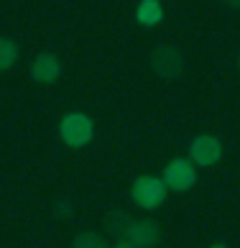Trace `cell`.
Instances as JSON below:
<instances>
[{"label":"cell","mask_w":240,"mask_h":248,"mask_svg":"<svg viewBox=\"0 0 240 248\" xmlns=\"http://www.w3.org/2000/svg\"><path fill=\"white\" fill-rule=\"evenodd\" d=\"M166 187L161 177H151V174H143L138 177L131 187V197L141 210H156L159 205H164L166 200Z\"/></svg>","instance_id":"cell-1"},{"label":"cell","mask_w":240,"mask_h":248,"mask_svg":"<svg viewBox=\"0 0 240 248\" xmlns=\"http://www.w3.org/2000/svg\"><path fill=\"white\" fill-rule=\"evenodd\" d=\"M59 136L67 146H72V149H82V146H87L92 141L95 125H92V121L85 113H69V115H64L61 123H59Z\"/></svg>","instance_id":"cell-2"},{"label":"cell","mask_w":240,"mask_h":248,"mask_svg":"<svg viewBox=\"0 0 240 248\" xmlns=\"http://www.w3.org/2000/svg\"><path fill=\"white\" fill-rule=\"evenodd\" d=\"M197 182V169L189 159H171L164 169V185L174 192H187Z\"/></svg>","instance_id":"cell-3"},{"label":"cell","mask_w":240,"mask_h":248,"mask_svg":"<svg viewBox=\"0 0 240 248\" xmlns=\"http://www.w3.org/2000/svg\"><path fill=\"white\" fill-rule=\"evenodd\" d=\"M220 156H223V143L215 136H197L189 146V161L195 167H212L220 161Z\"/></svg>","instance_id":"cell-4"},{"label":"cell","mask_w":240,"mask_h":248,"mask_svg":"<svg viewBox=\"0 0 240 248\" xmlns=\"http://www.w3.org/2000/svg\"><path fill=\"white\" fill-rule=\"evenodd\" d=\"M151 64H153L156 75H161L166 79H174L184 67V57H181V51L174 49V46H159L151 57Z\"/></svg>","instance_id":"cell-5"},{"label":"cell","mask_w":240,"mask_h":248,"mask_svg":"<svg viewBox=\"0 0 240 248\" xmlns=\"http://www.w3.org/2000/svg\"><path fill=\"white\" fill-rule=\"evenodd\" d=\"M161 238V231L153 220H131L125 233V241H131L135 248H153Z\"/></svg>","instance_id":"cell-6"},{"label":"cell","mask_w":240,"mask_h":248,"mask_svg":"<svg viewBox=\"0 0 240 248\" xmlns=\"http://www.w3.org/2000/svg\"><path fill=\"white\" fill-rule=\"evenodd\" d=\"M29 72H31V77L39 82V85H51V82H57L59 75H61V64H59V59L54 57V54L41 51V54L33 57Z\"/></svg>","instance_id":"cell-7"},{"label":"cell","mask_w":240,"mask_h":248,"mask_svg":"<svg viewBox=\"0 0 240 248\" xmlns=\"http://www.w3.org/2000/svg\"><path fill=\"white\" fill-rule=\"evenodd\" d=\"M135 21L141 23V26H156V23H161L164 21V8L159 0H141L135 8Z\"/></svg>","instance_id":"cell-8"},{"label":"cell","mask_w":240,"mask_h":248,"mask_svg":"<svg viewBox=\"0 0 240 248\" xmlns=\"http://www.w3.org/2000/svg\"><path fill=\"white\" fill-rule=\"evenodd\" d=\"M18 59V44L8 36H0V72L11 69Z\"/></svg>","instance_id":"cell-9"},{"label":"cell","mask_w":240,"mask_h":248,"mask_svg":"<svg viewBox=\"0 0 240 248\" xmlns=\"http://www.w3.org/2000/svg\"><path fill=\"white\" fill-rule=\"evenodd\" d=\"M72 248H110V246H107V241L100 233L85 231V233H79L75 241H72Z\"/></svg>","instance_id":"cell-10"},{"label":"cell","mask_w":240,"mask_h":248,"mask_svg":"<svg viewBox=\"0 0 240 248\" xmlns=\"http://www.w3.org/2000/svg\"><path fill=\"white\" fill-rule=\"evenodd\" d=\"M110 248H135V246H133L131 241H118L115 246H110Z\"/></svg>","instance_id":"cell-11"},{"label":"cell","mask_w":240,"mask_h":248,"mask_svg":"<svg viewBox=\"0 0 240 248\" xmlns=\"http://www.w3.org/2000/svg\"><path fill=\"white\" fill-rule=\"evenodd\" d=\"M227 3L233 5V8H240V0H227Z\"/></svg>","instance_id":"cell-12"},{"label":"cell","mask_w":240,"mask_h":248,"mask_svg":"<svg viewBox=\"0 0 240 248\" xmlns=\"http://www.w3.org/2000/svg\"><path fill=\"white\" fill-rule=\"evenodd\" d=\"M210 248H227V246H223V243H215V246H210Z\"/></svg>","instance_id":"cell-13"},{"label":"cell","mask_w":240,"mask_h":248,"mask_svg":"<svg viewBox=\"0 0 240 248\" xmlns=\"http://www.w3.org/2000/svg\"><path fill=\"white\" fill-rule=\"evenodd\" d=\"M238 69H240V57H238Z\"/></svg>","instance_id":"cell-14"}]
</instances>
